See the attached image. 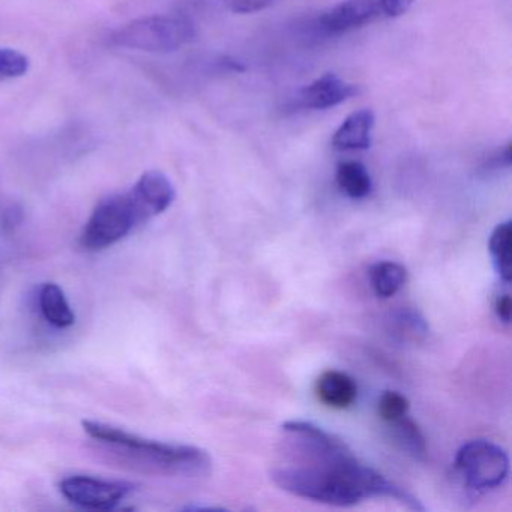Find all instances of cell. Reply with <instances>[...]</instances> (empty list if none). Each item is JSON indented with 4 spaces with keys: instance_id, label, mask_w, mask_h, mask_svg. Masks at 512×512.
Returning <instances> with one entry per match:
<instances>
[{
    "instance_id": "cell-6",
    "label": "cell",
    "mask_w": 512,
    "mask_h": 512,
    "mask_svg": "<svg viewBox=\"0 0 512 512\" xmlns=\"http://www.w3.org/2000/svg\"><path fill=\"white\" fill-rule=\"evenodd\" d=\"M415 0H343L319 19L325 34L341 35L365 28L379 20L403 16Z\"/></svg>"
},
{
    "instance_id": "cell-8",
    "label": "cell",
    "mask_w": 512,
    "mask_h": 512,
    "mask_svg": "<svg viewBox=\"0 0 512 512\" xmlns=\"http://www.w3.org/2000/svg\"><path fill=\"white\" fill-rule=\"evenodd\" d=\"M359 94V86L334 73L323 74L296 94L295 106L302 110H326L340 106Z\"/></svg>"
},
{
    "instance_id": "cell-21",
    "label": "cell",
    "mask_w": 512,
    "mask_h": 512,
    "mask_svg": "<svg viewBox=\"0 0 512 512\" xmlns=\"http://www.w3.org/2000/svg\"><path fill=\"white\" fill-rule=\"evenodd\" d=\"M494 311H496L497 319H499L500 322L505 323V325L511 323V296H509L508 293L500 295L499 298L496 299Z\"/></svg>"
},
{
    "instance_id": "cell-4",
    "label": "cell",
    "mask_w": 512,
    "mask_h": 512,
    "mask_svg": "<svg viewBox=\"0 0 512 512\" xmlns=\"http://www.w3.org/2000/svg\"><path fill=\"white\" fill-rule=\"evenodd\" d=\"M143 223H148V218L133 193L115 194L100 202L92 212L80 236V245L86 251L106 250Z\"/></svg>"
},
{
    "instance_id": "cell-20",
    "label": "cell",
    "mask_w": 512,
    "mask_h": 512,
    "mask_svg": "<svg viewBox=\"0 0 512 512\" xmlns=\"http://www.w3.org/2000/svg\"><path fill=\"white\" fill-rule=\"evenodd\" d=\"M29 71V59L14 49H0V77L16 79Z\"/></svg>"
},
{
    "instance_id": "cell-14",
    "label": "cell",
    "mask_w": 512,
    "mask_h": 512,
    "mask_svg": "<svg viewBox=\"0 0 512 512\" xmlns=\"http://www.w3.org/2000/svg\"><path fill=\"white\" fill-rule=\"evenodd\" d=\"M40 307L47 322L56 328H70L76 322L64 290L55 283L44 284L40 292Z\"/></svg>"
},
{
    "instance_id": "cell-17",
    "label": "cell",
    "mask_w": 512,
    "mask_h": 512,
    "mask_svg": "<svg viewBox=\"0 0 512 512\" xmlns=\"http://www.w3.org/2000/svg\"><path fill=\"white\" fill-rule=\"evenodd\" d=\"M371 289L379 298H392L406 284L407 271L397 262H379L368 271Z\"/></svg>"
},
{
    "instance_id": "cell-12",
    "label": "cell",
    "mask_w": 512,
    "mask_h": 512,
    "mask_svg": "<svg viewBox=\"0 0 512 512\" xmlns=\"http://www.w3.org/2000/svg\"><path fill=\"white\" fill-rule=\"evenodd\" d=\"M277 0H181V14L193 19L197 14L230 13L245 16V14L260 13L268 10Z\"/></svg>"
},
{
    "instance_id": "cell-13",
    "label": "cell",
    "mask_w": 512,
    "mask_h": 512,
    "mask_svg": "<svg viewBox=\"0 0 512 512\" xmlns=\"http://www.w3.org/2000/svg\"><path fill=\"white\" fill-rule=\"evenodd\" d=\"M428 323L419 311L413 308H398L388 319V332L400 343L416 344L427 338Z\"/></svg>"
},
{
    "instance_id": "cell-3",
    "label": "cell",
    "mask_w": 512,
    "mask_h": 512,
    "mask_svg": "<svg viewBox=\"0 0 512 512\" xmlns=\"http://www.w3.org/2000/svg\"><path fill=\"white\" fill-rule=\"evenodd\" d=\"M197 31L184 14L151 16L134 20L113 32V46L149 53H170L193 43Z\"/></svg>"
},
{
    "instance_id": "cell-1",
    "label": "cell",
    "mask_w": 512,
    "mask_h": 512,
    "mask_svg": "<svg viewBox=\"0 0 512 512\" xmlns=\"http://www.w3.org/2000/svg\"><path fill=\"white\" fill-rule=\"evenodd\" d=\"M296 457L299 463L271 472L272 481L293 496L341 508L370 497H388L413 511L425 509L412 493L359 461L334 434L301 449Z\"/></svg>"
},
{
    "instance_id": "cell-9",
    "label": "cell",
    "mask_w": 512,
    "mask_h": 512,
    "mask_svg": "<svg viewBox=\"0 0 512 512\" xmlns=\"http://www.w3.org/2000/svg\"><path fill=\"white\" fill-rule=\"evenodd\" d=\"M149 220L163 214L170 208L176 197L172 181L158 170L146 172L131 188Z\"/></svg>"
},
{
    "instance_id": "cell-2",
    "label": "cell",
    "mask_w": 512,
    "mask_h": 512,
    "mask_svg": "<svg viewBox=\"0 0 512 512\" xmlns=\"http://www.w3.org/2000/svg\"><path fill=\"white\" fill-rule=\"evenodd\" d=\"M83 430L95 442L116 451L127 460L167 475L202 476L211 470V457L197 446L145 439L97 421H83Z\"/></svg>"
},
{
    "instance_id": "cell-10",
    "label": "cell",
    "mask_w": 512,
    "mask_h": 512,
    "mask_svg": "<svg viewBox=\"0 0 512 512\" xmlns=\"http://www.w3.org/2000/svg\"><path fill=\"white\" fill-rule=\"evenodd\" d=\"M376 116L371 110L362 109L344 119L332 136V148L337 151H367L373 143Z\"/></svg>"
},
{
    "instance_id": "cell-16",
    "label": "cell",
    "mask_w": 512,
    "mask_h": 512,
    "mask_svg": "<svg viewBox=\"0 0 512 512\" xmlns=\"http://www.w3.org/2000/svg\"><path fill=\"white\" fill-rule=\"evenodd\" d=\"M335 179L338 188L353 200L364 199L373 190L370 173L359 161H343L338 164Z\"/></svg>"
},
{
    "instance_id": "cell-11",
    "label": "cell",
    "mask_w": 512,
    "mask_h": 512,
    "mask_svg": "<svg viewBox=\"0 0 512 512\" xmlns=\"http://www.w3.org/2000/svg\"><path fill=\"white\" fill-rule=\"evenodd\" d=\"M317 398L332 409H347L358 397V385L353 377L343 371H325L317 379Z\"/></svg>"
},
{
    "instance_id": "cell-19",
    "label": "cell",
    "mask_w": 512,
    "mask_h": 512,
    "mask_svg": "<svg viewBox=\"0 0 512 512\" xmlns=\"http://www.w3.org/2000/svg\"><path fill=\"white\" fill-rule=\"evenodd\" d=\"M409 409V400L397 391L383 392L382 397L379 398V404H377L380 418L389 424L406 416Z\"/></svg>"
},
{
    "instance_id": "cell-15",
    "label": "cell",
    "mask_w": 512,
    "mask_h": 512,
    "mask_svg": "<svg viewBox=\"0 0 512 512\" xmlns=\"http://www.w3.org/2000/svg\"><path fill=\"white\" fill-rule=\"evenodd\" d=\"M494 269L500 280L511 283L512 278V224L511 221H503L497 224L491 232L488 242Z\"/></svg>"
},
{
    "instance_id": "cell-5",
    "label": "cell",
    "mask_w": 512,
    "mask_h": 512,
    "mask_svg": "<svg viewBox=\"0 0 512 512\" xmlns=\"http://www.w3.org/2000/svg\"><path fill=\"white\" fill-rule=\"evenodd\" d=\"M455 469L470 490L490 491L502 487L508 479L509 457L505 449L490 440H470L458 449Z\"/></svg>"
},
{
    "instance_id": "cell-18",
    "label": "cell",
    "mask_w": 512,
    "mask_h": 512,
    "mask_svg": "<svg viewBox=\"0 0 512 512\" xmlns=\"http://www.w3.org/2000/svg\"><path fill=\"white\" fill-rule=\"evenodd\" d=\"M391 424L394 425V436L398 445L407 454L412 455L415 460H425V457H427V442H425L424 434H422L418 424L407 415L391 422Z\"/></svg>"
},
{
    "instance_id": "cell-7",
    "label": "cell",
    "mask_w": 512,
    "mask_h": 512,
    "mask_svg": "<svg viewBox=\"0 0 512 512\" xmlns=\"http://www.w3.org/2000/svg\"><path fill=\"white\" fill-rule=\"evenodd\" d=\"M62 496L83 509L112 511L130 496L133 484L122 481H104L92 476H70L59 484Z\"/></svg>"
}]
</instances>
